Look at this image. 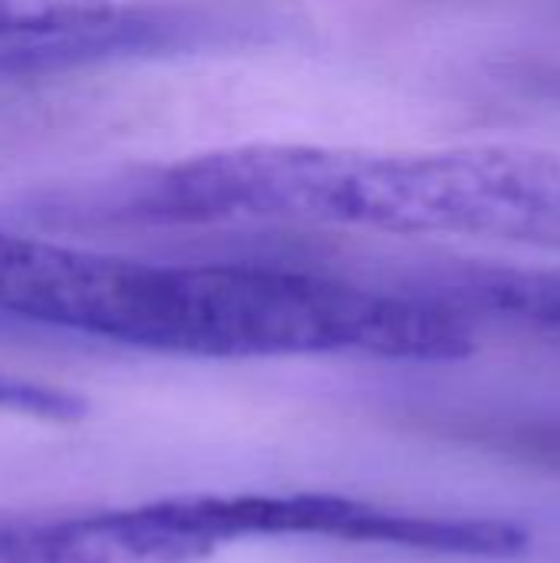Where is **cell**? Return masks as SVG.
Listing matches in <instances>:
<instances>
[{
    "instance_id": "cell-1",
    "label": "cell",
    "mask_w": 560,
    "mask_h": 563,
    "mask_svg": "<svg viewBox=\"0 0 560 563\" xmlns=\"http://www.w3.org/2000/svg\"><path fill=\"white\" fill-rule=\"evenodd\" d=\"M99 224H323L560 247V155L238 145L92 188Z\"/></svg>"
},
{
    "instance_id": "cell-2",
    "label": "cell",
    "mask_w": 560,
    "mask_h": 563,
    "mask_svg": "<svg viewBox=\"0 0 560 563\" xmlns=\"http://www.w3.org/2000/svg\"><path fill=\"white\" fill-rule=\"evenodd\" d=\"M0 317L182 356L191 330V267L33 238L0 224Z\"/></svg>"
},
{
    "instance_id": "cell-3",
    "label": "cell",
    "mask_w": 560,
    "mask_h": 563,
    "mask_svg": "<svg viewBox=\"0 0 560 563\" xmlns=\"http://www.w3.org/2000/svg\"><path fill=\"white\" fill-rule=\"evenodd\" d=\"M231 544L221 495L59 518H0V563H198Z\"/></svg>"
},
{
    "instance_id": "cell-4",
    "label": "cell",
    "mask_w": 560,
    "mask_h": 563,
    "mask_svg": "<svg viewBox=\"0 0 560 563\" xmlns=\"http://www.w3.org/2000/svg\"><path fill=\"white\" fill-rule=\"evenodd\" d=\"M396 284L442 303L472 330H498L560 350V267L449 261Z\"/></svg>"
},
{
    "instance_id": "cell-5",
    "label": "cell",
    "mask_w": 560,
    "mask_h": 563,
    "mask_svg": "<svg viewBox=\"0 0 560 563\" xmlns=\"http://www.w3.org/2000/svg\"><path fill=\"white\" fill-rule=\"evenodd\" d=\"M432 429L479 452L560 472V409L541 412H462Z\"/></svg>"
},
{
    "instance_id": "cell-6",
    "label": "cell",
    "mask_w": 560,
    "mask_h": 563,
    "mask_svg": "<svg viewBox=\"0 0 560 563\" xmlns=\"http://www.w3.org/2000/svg\"><path fill=\"white\" fill-rule=\"evenodd\" d=\"M0 412L36 419V422H76L86 416V402L69 389L0 373Z\"/></svg>"
}]
</instances>
